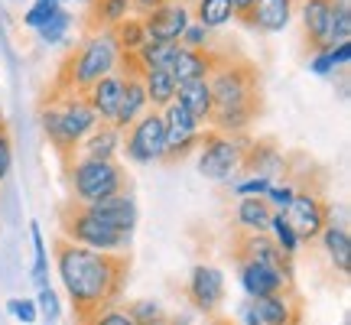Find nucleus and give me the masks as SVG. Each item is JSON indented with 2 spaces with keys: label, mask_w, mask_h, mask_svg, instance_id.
<instances>
[{
  "label": "nucleus",
  "mask_w": 351,
  "mask_h": 325,
  "mask_svg": "<svg viewBox=\"0 0 351 325\" xmlns=\"http://www.w3.org/2000/svg\"><path fill=\"white\" fill-rule=\"evenodd\" d=\"M52 263H56V276L62 283L65 296L75 309V319L114 306L124 296V283L130 274V261L124 254H98L65 238H56Z\"/></svg>",
  "instance_id": "obj_1"
},
{
  "label": "nucleus",
  "mask_w": 351,
  "mask_h": 325,
  "mask_svg": "<svg viewBox=\"0 0 351 325\" xmlns=\"http://www.w3.org/2000/svg\"><path fill=\"white\" fill-rule=\"evenodd\" d=\"M208 91H212V117H208L212 130L241 137L261 117V69L247 56L218 52V62L208 75Z\"/></svg>",
  "instance_id": "obj_2"
},
{
  "label": "nucleus",
  "mask_w": 351,
  "mask_h": 325,
  "mask_svg": "<svg viewBox=\"0 0 351 325\" xmlns=\"http://www.w3.org/2000/svg\"><path fill=\"white\" fill-rule=\"evenodd\" d=\"M39 127H43V134H46L52 150L69 162L78 153L82 140L98 127V117L91 114L85 95L49 88V95L39 104Z\"/></svg>",
  "instance_id": "obj_3"
},
{
  "label": "nucleus",
  "mask_w": 351,
  "mask_h": 325,
  "mask_svg": "<svg viewBox=\"0 0 351 325\" xmlns=\"http://www.w3.org/2000/svg\"><path fill=\"white\" fill-rule=\"evenodd\" d=\"M121 65V49L114 43L111 29H98V33H85V39L75 49L65 56L59 65V75L52 82L56 91H72V95H85L88 88L101 82L104 75L117 72Z\"/></svg>",
  "instance_id": "obj_4"
},
{
  "label": "nucleus",
  "mask_w": 351,
  "mask_h": 325,
  "mask_svg": "<svg viewBox=\"0 0 351 325\" xmlns=\"http://www.w3.org/2000/svg\"><path fill=\"white\" fill-rule=\"evenodd\" d=\"M65 186L75 205H95L121 192H130V176L117 160H88L75 156L65 162Z\"/></svg>",
  "instance_id": "obj_5"
},
{
  "label": "nucleus",
  "mask_w": 351,
  "mask_h": 325,
  "mask_svg": "<svg viewBox=\"0 0 351 325\" xmlns=\"http://www.w3.org/2000/svg\"><path fill=\"white\" fill-rule=\"evenodd\" d=\"M59 238L72 241L78 248L98 250V254H124L130 248V234L95 218L85 205H75V202L59 208Z\"/></svg>",
  "instance_id": "obj_6"
},
{
  "label": "nucleus",
  "mask_w": 351,
  "mask_h": 325,
  "mask_svg": "<svg viewBox=\"0 0 351 325\" xmlns=\"http://www.w3.org/2000/svg\"><path fill=\"white\" fill-rule=\"evenodd\" d=\"M247 147H251V137L247 134H221V130H202L199 137V173L205 179H215V182H231V179H241V166H244V156H247Z\"/></svg>",
  "instance_id": "obj_7"
},
{
  "label": "nucleus",
  "mask_w": 351,
  "mask_h": 325,
  "mask_svg": "<svg viewBox=\"0 0 351 325\" xmlns=\"http://www.w3.org/2000/svg\"><path fill=\"white\" fill-rule=\"evenodd\" d=\"M121 150L127 153V160L137 162V166H153V162H163L166 153V124L160 111H147L137 124L121 137Z\"/></svg>",
  "instance_id": "obj_8"
},
{
  "label": "nucleus",
  "mask_w": 351,
  "mask_h": 325,
  "mask_svg": "<svg viewBox=\"0 0 351 325\" xmlns=\"http://www.w3.org/2000/svg\"><path fill=\"white\" fill-rule=\"evenodd\" d=\"M283 215H287L289 228L296 231L300 244H313L328 221V199L322 195L319 186H302V189H296L293 205Z\"/></svg>",
  "instance_id": "obj_9"
},
{
  "label": "nucleus",
  "mask_w": 351,
  "mask_h": 325,
  "mask_svg": "<svg viewBox=\"0 0 351 325\" xmlns=\"http://www.w3.org/2000/svg\"><path fill=\"white\" fill-rule=\"evenodd\" d=\"M163 124H166V153L163 162H182L189 153H195L199 147V137L205 127L192 117V114L179 104V101H169L163 111Z\"/></svg>",
  "instance_id": "obj_10"
},
{
  "label": "nucleus",
  "mask_w": 351,
  "mask_h": 325,
  "mask_svg": "<svg viewBox=\"0 0 351 325\" xmlns=\"http://www.w3.org/2000/svg\"><path fill=\"white\" fill-rule=\"evenodd\" d=\"M241 176H261L270 186H276V182H289L293 179V162H289V156L283 153V147L276 140H251L244 166H241Z\"/></svg>",
  "instance_id": "obj_11"
},
{
  "label": "nucleus",
  "mask_w": 351,
  "mask_h": 325,
  "mask_svg": "<svg viewBox=\"0 0 351 325\" xmlns=\"http://www.w3.org/2000/svg\"><path fill=\"white\" fill-rule=\"evenodd\" d=\"M192 0H166L163 7L143 13L140 23H143V33L147 39H156V43H179V36L186 33V26L192 23Z\"/></svg>",
  "instance_id": "obj_12"
},
{
  "label": "nucleus",
  "mask_w": 351,
  "mask_h": 325,
  "mask_svg": "<svg viewBox=\"0 0 351 325\" xmlns=\"http://www.w3.org/2000/svg\"><path fill=\"white\" fill-rule=\"evenodd\" d=\"M225 274L215 263H195L186 280V300L192 309L212 315L225 302Z\"/></svg>",
  "instance_id": "obj_13"
},
{
  "label": "nucleus",
  "mask_w": 351,
  "mask_h": 325,
  "mask_svg": "<svg viewBox=\"0 0 351 325\" xmlns=\"http://www.w3.org/2000/svg\"><path fill=\"white\" fill-rule=\"evenodd\" d=\"M234 261H254V263H263V267H274L280 274L293 276V257H287L283 250L276 248L267 231H261V234L238 231L234 234Z\"/></svg>",
  "instance_id": "obj_14"
},
{
  "label": "nucleus",
  "mask_w": 351,
  "mask_h": 325,
  "mask_svg": "<svg viewBox=\"0 0 351 325\" xmlns=\"http://www.w3.org/2000/svg\"><path fill=\"white\" fill-rule=\"evenodd\" d=\"M254 313L261 319V325H300L302 319V300L296 296V289H280L261 300H251Z\"/></svg>",
  "instance_id": "obj_15"
},
{
  "label": "nucleus",
  "mask_w": 351,
  "mask_h": 325,
  "mask_svg": "<svg viewBox=\"0 0 351 325\" xmlns=\"http://www.w3.org/2000/svg\"><path fill=\"white\" fill-rule=\"evenodd\" d=\"M332 7L335 0H300L296 10H300V23H302V36L309 49H328V23H332Z\"/></svg>",
  "instance_id": "obj_16"
},
{
  "label": "nucleus",
  "mask_w": 351,
  "mask_h": 325,
  "mask_svg": "<svg viewBox=\"0 0 351 325\" xmlns=\"http://www.w3.org/2000/svg\"><path fill=\"white\" fill-rule=\"evenodd\" d=\"M238 280L251 300H261V296H270V293H280V289L293 287V276L280 274L274 267L254 263V261H238Z\"/></svg>",
  "instance_id": "obj_17"
},
{
  "label": "nucleus",
  "mask_w": 351,
  "mask_h": 325,
  "mask_svg": "<svg viewBox=\"0 0 351 325\" xmlns=\"http://www.w3.org/2000/svg\"><path fill=\"white\" fill-rule=\"evenodd\" d=\"M296 3L300 0H254L251 13L241 23L257 29V33H283L296 16Z\"/></svg>",
  "instance_id": "obj_18"
},
{
  "label": "nucleus",
  "mask_w": 351,
  "mask_h": 325,
  "mask_svg": "<svg viewBox=\"0 0 351 325\" xmlns=\"http://www.w3.org/2000/svg\"><path fill=\"white\" fill-rule=\"evenodd\" d=\"M215 62H218V49H182L176 43V52L166 69L176 78V85H186V82H195V78H208Z\"/></svg>",
  "instance_id": "obj_19"
},
{
  "label": "nucleus",
  "mask_w": 351,
  "mask_h": 325,
  "mask_svg": "<svg viewBox=\"0 0 351 325\" xmlns=\"http://www.w3.org/2000/svg\"><path fill=\"white\" fill-rule=\"evenodd\" d=\"M121 95H124V75L121 72H111L101 82L85 91V101L91 114L98 117V124H114V114H117V104H121Z\"/></svg>",
  "instance_id": "obj_20"
},
{
  "label": "nucleus",
  "mask_w": 351,
  "mask_h": 325,
  "mask_svg": "<svg viewBox=\"0 0 351 325\" xmlns=\"http://www.w3.org/2000/svg\"><path fill=\"white\" fill-rule=\"evenodd\" d=\"M147 111H150V101H147V91H143L140 75H124V95H121V104H117V114H114L111 127L124 137Z\"/></svg>",
  "instance_id": "obj_21"
},
{
  "label": "nucleus",
  "mask_w": 351,
  "mask_h": 325,
  "mask_svg": "<svg viewBox=\"0 0 351 325\" xmlns=\"http://www.w3.org/2000/svg\"><path fill=\"white\" fill-rule=\"evenodd\" d=\"M88 212L101 218V221H108L111 228L117 231H124V234H134V228H137V202L130 192H121V195H111V199H101L95 205H85Z\"/></svg>",
  "instance_id": "obj_22"
},
{
  "label": "nucleus",
  "mask_w": 351,
  "mask_h": 325,
  "mask_svg": "<svg viewBox=\"0 0 351 325\" xmlns=\"http://www.w3.org/2000/svg\"><path fill=\"white\" fill-rule=\"evenodd\" d=\"M319 244H322V250H326L328 263L339 270V274L348 276L351 274V231L345 221H332L328 218L326 228L319 231Z\"/></svg>",
  "instance_id": "obj_23"
},
{
  "label": "nucleus",
  "mask_w": 351,
  "mask_h": 325,
  "mask_svg": "<svg viewBox=\"0 0 351 325\" xmlns=\"http://www.w3.org/2000/svg\"><path fill=\"white\" fill-rule=\"evenodd\" d=\"M176 101L186 108L202 127H208V117H212V91H208V78H195V82H186V85L176 88Z\"/></svg>",
  "instance_id": "obj_24"
},
{
  "label": "nucleus",
  "mask_w": 351,
  "mask_h": 325,
  "mask_svg": "<svg viewBox=\"0 0 351 325\" xmlns=\"http://www.w3.org/2000/svg\"><path fill=\"white\" fill-rule=\"evenodd\" d=\"M189 7H192V23L205 26V29H212V33L238 20L234 0H192Z\"/></svg>",
  "instance_id": "obj_25"
},
{
  "label": "nucleus",
  "mask_w": 351,
  "mask_h": 325,
  "mask_svg": "<svg viewBox=\"0 0 351 325\" xmlns=\"http://www.w3.org/2000/svg\"><path fill=\"white\" fill-rule=\"evenodd\" d=\"M121 153V134L111 124H98L78 147L75 156H88V160H114Z\"/></svg>",
  "instance_id": "obj_26"
},
{
  "label": "nucleus",
  "mask_w": 351,
  "mask_h": 325,
  "mask_svg": "<svg viewBox=\"0 0 351 325\" xmlns=\"http://www.w3.org/2000/svg\"><path fill=\"white\" fill-rule=\"evenodd\" d=\"M130 0H91L88 3V33L114 29V26L130 16Z\"/></svg>",
  "instance_id": "obj_27"
},
{
  "label": "nucleus",
  "mask_w": 351,
  "mask_h": 325,
  "mask_svg": "<svg viewBox=\"0 0 351 325\" xmlns=\"http://www.w3.org/2000/svg\"><path fill=\"white\" fill-rule=\"evenodd\" d=\"M140 82H143V91H147V101H150L153 111H163L169 101H176V78L169 75V69H147L143 75H140Z\"/></svg>",
  "instance_id": "obj_28"
},
{
  "label": "nucleus",
  "mask_w": 351,
  "mask_h": 325,
  "mask_svg": "<svg viewBox=\"0 0 351 325\" xmlns=\"http://www.w3.org/2000/svg\"><path fill=\"white\" fill-rule=\"evenodd\" d=\"M270 215L274 208L267 205V199H238L234 205V225L247 234H261L270 225Z\"/></svg>",
  "instance_id": "obj_29"
},
{
  "label": "nucleus",
  "mask_w": 351,
  "mask_h": 325,
  "mask_svg": "<svg viewBox=\"0 0 351 325\" xmlns=\"http://www.w3.org/2000/svg\"><path fill=\"white\" fill-rule=\"evenodd\" d=\"M176 52V43H156V39H143V46H140L134 56H130V62L140 69V75L147 72V69H166L169 59H173Z\"/></svg>",
  "instance_id": "obj_30"
},
{
  "label": "nucleus",
  "mask_w": 351,
  "mask_h": 325,
  "mask_svg": "<svg viewBox=\"0 0 351 325\" xmlns=\"http://www.w3.org/2000/svg\"><path fill=\"white\" fill-rule=\"evenodd\" d=\"M351 62V43H335V46H328V49H319L309 59V69H313L315 75H332L335 69H345Z\"/></svg>",
  "instance_id": "obj_31"
},
{
  "label": "nucleus",
  "mask_w": 351,
  "mask_h": 325,
  "mask_svg": "<svg viewBox=\"0 0 351 325\" xmlns=\"http://www.w3.org/2000/svg\"><path fill=\"white\" fill-rule=\"evenodd\" d=\"M111 36H114V43H117L121 56H134V52L143 46L147 33H143V23H140V16H127V20H121V23L111 29Z\"/></svg>",
  "instance_id": "obj_32"
},
{
  "label": "nucleus",
  "mask_w": 351,
  "mask_h": 325,
  "mask_svg": "<svg viewBox=\"0 0 351 325\" xmlns=\"http://www.w3.org/2000/svg\"><path fill=\"white\" fill-rule=\"evenodd\" d=\"M267 234H270V241H274V244L283 250L287 257H296V254H300L302 244H300V238H296V231L289 228V221H287V215H283V212H274V215H270Z\"/></svg>",
  "instance_id": "obj_33"
},
{
  "label": "nucleus",
  "mask_w": 351,
  "mask_h": 325,
  "mask_svg": "<svg viewBox=\"0 0 351 325\" xmlns=\"http://www.w3.org/2000/svg\"><path fill=\"white\" fill-rule=\"evenodd\" d=\"M29 238H33V283L36 289L49 287V254H46V241H43V231H39V221H29Z\"/></svg>",
  "instance_id": "obj_34"
},
{
  "label": "nucleus",
  "mask_w": 351,
  "mask_h": 325,
  "mask_svg": "<svg viewBox=\"0 0 351 325\" xmlns=\"http://www.w3.org/2000/svg\"><path fill=\"white\" fill-rule=\"evenodd\" d=\"M328 43H351V7L348 0H335L332 7V23H328Z\"/></svg>",
  "instance_id": "obj_35"
},
{
  "label": "nucleus",
  "mask_w": 351,
  "mask_h": 325,
  "mask_svg": "<svg viewBox=\"0 0 351 325\" xmlns=\"http://www.w3.org/2000/svg\"><path fill=\"white\" fill-rule=\"evenodd\" d=\"M127 313L137 325H166L169 322V315L163 313V306L153 300H134L127 302Z\"/></svg>",
  "instance_id": "obj_36"
},
{
  "label": "nucleus",
  "mask_w": 351,
  "mask_h": 325,
  "mask_svg": "<svg viewBox=\"0 0 351 325\" xmlns=\"http://www.w3.org/2000/svg\"><path fill=\"white\" fill-rule=\"evenodd\" d=\"M75 325H137V322L130 319L124 302H114V306H104V309L85 315V319H75Z\"/></svg>",
  "instance_id": "obj_37"
},
{
  "label": "nucleus",
  "mask_w": 351,
  "mask_h": 325,
  "mask_svg": "<svg viewBox=\"0 0 351 325\" xmlns=\"http://www.w3.org/2000/svg\"><path fill=\"white\" fill-rule=\"evenodd\" d=\"M69 26H72V16H69L65 10H59V13H56V16L49 20V23L39 26L36 33H39V39H43L46 46H59V43L69 36Z\"/></svg>",
  "instance_id": "obj_38"
},
{
  "label": "nucleus",
  "mask_w": 351,
  "mask_h": 325,
  "mask_svg": "<svg viewBox=\"0 0 351 325\" xmlns=\"http://www.w3.org/2000/svg\"><path fill=\"white\" fill-rule=\"evenodd\" d=\"M62 10V0H36L29 10L23 13V26H29V29H39L43 23H49L56 13Z\"/></svg>",
  "instance_id": "obj_39"
},
{
  "label": "nucleus",
  "mask_w": 351,
  "mask_h": 325,
  "mask_svg": "<svg viewBox=\"0 0 351 325\" xmlns=\"http://www.w3.org/2000/svg\"><path fill=\"white\" fill-rule=\"evenodd\" d=\"M293 195H296V186L293 182H276V186L267 189V205L274 208V212H287L289 205H293Z\"/></svg>",
  "instance_id": "obj_40"
},
{
  "label": "nucleus",
  "mask_w": 351,
  "mask_h": 325,
  "mask_svg": "<svg viewBox=\"0 0 351 325\" xmlns=\"http://www.w3.org/2000/svg\"><path fill=\"white\" fill-rule=\"evenodd\" d=\"M179 46L182 49H212V29H205L199 23H189L186 33L179 36Z\"/></svg>",
  "instance_id": "obj_41"
},
{
  "label": "nucleus",
  "mask_w": 351,
  "mask_h": 325,
  "mask_svg": "<svg viewBox=\"0 0 351 325\" xmlns=\"http://www.w3.org/2000/svg\"><path fill=\"white\" fill-rule=\"evenodd\" d=\"M33 302H36V309H39V319H46V325L59 322V315H62V309H59V296H56L49 287L39 289V296Z\"/></svg>",
  "instance_id": "obj_42"
},
{
  "label": "nucleus",
  "mask_w": 351,
  "mask_h": 325,
  "mask_svg": "<svg viewBox=\"0 0 351 325\" xmlns=\"http://www.w3.org/2000/svg\"><path fill=\"white\" fill-rule=\"evenodd\" d=\"M267 189H270V182L261 179V176H241L238 182H234L238 199H263V195H267Z\"/></svg>",
  "instance_id": "obj_43"
},
{
  "label": "nucleus",
  "mask_w": 351,
  "mask_h": 325,
  "mask_svg": "<svg viewBox=\"0 0 351 325\" xmlns=\"http://www.w3.org/2000/svg\"><path fill=\"white\" fill-rule=\"evenodd\" d=\"M7 309H10V315L16 319V322L23 325H36L39 322V309L33 300H23V296H13L10 302H7Z\"/></svg>",
  "instance_id": "obj_44"
},
{
  "label": "nucleus",
  "mask_w": 351,
  "mask_h": 325,
  "mask_svg": "<svg viewBox=\"0 0 351 325\" xmlns=\"http://www.w3.org/2000/svg\"><path fill=\"white\" fill-rule=\"evenodd\" d=\"M10 166H13V143L10 137H0V186L10 176Z\"/></svg>",
  "instance_id": "obj_45"
},
{
  "label": "nucleus",
  "mask_w": 351,
  "mask_h": 325,
  "mask_svg": "<svg viewBox=\"0 0 351 325\" xmlns=\"http://www.w3.org/2000/svg\"><path fill=\"white\" fill-rule=\"evenodd\" d=\"M166 0H130V10L137 13V16H143V13L156 10V7H163Z\"/></svg>",
  "instance_id": "obj_46"
},
{
  "label": "nucleus",
  "mask_w": 351,
  "mask_h": 325,
  "mask_svg": "<svg viewBox=\"0 0 351 325\" xmlns=\"http://www.w3.org/2000/svg\"><path fill=\"white\" fill-rule=\"evenodd\" d=\"M241 322L244 325H261V319H257V313H254L251 302H244V306H241Z\"/></svg>",
  "instance_id": "obj_47"
},
{
  "label": "nucleus",
  "mask_w": 351,
  "mask_h": 325,
  "mask_svg": "<svg viewBox=\"0 0 351 325\" xmlns=\"http://www.w3.org/2000/svg\"><path fill=\"white\" fill-rule=\"evenodd\" d=\"M254 7V0H234V13H238V20H244L247 13H251Z\"/></svg>",
  "instance_id": "obj_48"
},
{
  "label": "nucleus",
  "mask_w": 351,
  "mask_h": 325,
  "mask_svg": "<svg viewBox=\"0 0 351 325\" xmlns=\"http://www.w3.org/2000/svg\"><path fill=\"white\" fill-rule=\"evenodd\" d=\"M0 137H7V121H3V111H0Z\"/></svg>",
  "instance_id": "obj_49"
},
{
  "label": "nucleus",
  "mask_w": 351,
  "mask_h": 325,
  "mask_svg": "<svg viewBox=\"0 0 351 325\" xmlns=\"http://www.w3.org/2000/svg\"><path fill=\"white\" fill-rule=\"evenodd\" d=\"M215 325H231V322H228V319H218V322H215Z\"/></svg>",
  "instance_id": "obj_50"
}]
</instances>
